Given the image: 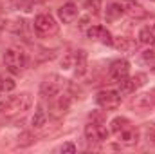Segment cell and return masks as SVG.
Segmentation results:
<instances>
[{"label": "cell", "mask_w": 155, "mask_h": 154, "mask_svg": "<svg viewBox=\"0 0 155 154\" xmlns=\"http://www.w3.org/2000/svg\"><path fill=\"white\" fill-rule=\"evenodd\" d=\"M33 105V98L29 93H20L16 96H9L4 102H0V114H15L24 113Z\"/></svg>", "instance_id": "6da1fadb"}, {"label": "cell", "mask_w": 155, "mask_h": 154, "mask_svg": "<svg viewBox=\"0 0 155 154\" xmlns=\"http://www.w3.org/2000/svg\"><path fill=\"white\" fill-rule=\"evenodd\" d=\"M33 26H35V33L40 38H51L58 33V22L54 20V16H51L47 13L38 15L33 22Z\"/></svg>", "instance_id": "7a4b0ae2"}, {"label": "cell", "mask_w": 155, "mask_h": 154, "mask_svg": "<svg viewBox=\"0 0 155 154\" xmlns=\"http://www.w3.org/2000/svg\"><path fill=\"white\" fill-rule=\"evenodd\" d=\"M4 64H5V67H7L13 75H20V73L24 71V67H25V54H24L20 49L11 47V49H7L5 54H4Z\"/></svg>", "instance_id": "3957f363"}, {"label": "cell", "mask_w": 155, "mask_h": 154, "mask_svg": "<svg viewBox=\"0 0 155 154\" xmlns=\"http://www.w3.org/2000/svg\"><path fill=\"white\" fill-rule=\"evenodd\" d=\"M63 85H65V80L61 76L49 75V76L41 82V85H40V94L43 98H54V96H58L61 93Z\"/></svg>", "instance_id": "277c9868"}, {"label": "cell", "mask_w": 155, "mask_h": 154, "mask_svg": "<svg viewBox=\"0 0 155 154\" xmlns=\"http://www.w3.org/2000/svg\"><path fill=\"white\" fill-rule=\"evenodd\" d=\"M85 138L92 143H99V142H105L108 138V131L103 123H97V121H90L87 123L85 127Z\"/></svg>", "instance_id": "5b68a950"}, {"label": "cell", "mask_w": 155, "mask_h": 154, "mask_svg": "<svg viewBox=\"0 0 155 154\" xmlns=\"http://www.w3.org/2000/svg\"><path fill=\"white\" fill-rule=\"evenodd\" d=\"M96 103H97L99 107L107 109V111L117 109L119 103H121V94H119L117 91H101V93H97V96H96Z\"/></svg>", "instance_id": "8992f818"}, {"label": "cell", "mask_w": 155, "mask_h": 154, "mask_svg": "<svg viewBox=\"0 0 155 154\" xmlns=\"http://www.w3.org/2000/svg\"><path fill=\"white\" fill-rule=\"evenodd\" d=\"M130 105L135 111H139V113H146V111H150L155 105V98H153V94H137L130 102Z\"/></svg>", "instance_id": "52a82bcc"}, {"label": "cell", "mask_w": 155, "mask_h": 154, "mask_svg": "<svg viewBox=\"0 0 155 154\" xmlns=\"http://www.w3.org/2000/svg\"><path fill=\"white\" fill-rule=\"evenodd\" d=\"M128 71H130V64L126 60H116L110 65V78L114 82H121V80L128 78Z\"/></svg>", "instance_id": "ba28073f"}, {"label": "cell", "mask_w": 155, "mask_h": 154, "mask_svg": "<svg viewBox=\"0 0 155 154\" xmlns=\"http://www.w3.org/2000/svg\"><path fill=\"white\" fill-rule=\"evenodd\" d=\"M87 37L92 38V40H99V42H103V44H107V45H112V44H114L112 35H110L103 26H94V27H90V29L87 31Z\"/></svg>", "instance_id": "9c48e42d"}, {"label": "cell", "mask_w": 155, "mask_h": 154, "mask_svg": "<svg viewBox=\"0 0 155 154\" xmlns=\"http://www.w3.org/2000/svg\"><path fill=\"white\" fill-rule=\"evenodd\" d=\"M121 5H123L124 13H128L134 18H144L146 16V9L135 0H121Z\"/></svg>", "instance_id": "30bf717a"}, {"label": "cell", "mask_w": 155, "mask_h": 154, "mask_svg": "<svg viewBox=\"0 0 155 154\" xmlns=\"http://www.w3.org/2000/svg\"><path fill=\"white\" fill-rule=\"evenodd\" d=\"M58 15H60V20L63 24H72L78 18V5L72 4V2H69V4H65V5L60 7Z\"/></svg>", "instance_id": "8fae6325"}, {"label": "cell", "mask_w": 155, "mask_h": 154, "mask_svg": "<svg viewBox=\"0 0 155 154\" xmlns=\"http://www.w3.org/2000/svg\"><path fill=\"white\" fill-rule=\"evenodd\" d=\"M117 136H119V142L124 143V145H137V142H139V131L132 125L123 129Z\"/></svg>", "instance_id": "7c38bea8"}, {"label": "cell", "mask_w": 155, "mask_h": 154, "mask_svg": "<svg viewBox=\"0 0 155 154\" xmlns=\"http://www.w3.org/2000/svg\"><path fill=\"white\" fill-rule=\"evenodd\" d=\"M72 67H76V75L78 76H81V75L87 71V54H85V51H76Z\"/></svg>", "instance_id": "4fadbf2b"}, {"label": "cell", "mask_w": 155, "mask_h": 154, "mask_svg": "<svg viewBox=\"0 0 155 154\" xmlns=\"http://www.w3.org/2000/svg\"><path fill=\"white\" fill-rule=\"evenodd\" d=\"M123 13H124V9H123L121 4H110V5L107 7V11H105V18H107L108 22H114V20H117Z\"/></svg>", "instance_id": "5bb4252c"}, {"label": "cell", "mask_w": 155, "mask_h": 154, "mask_svg": "<svg viewBox=\"0 0 155 154\" xmlns=\"http://www.w3.org/2000/svg\"><path fill=\"white\" fill-rule=\"evenodd\" d=\"M132 123H130V120L128 118H124V116H117L112 120V123H110V131L114 132V134H119L123 129H126V127H130Z\"/></svg>", "instance_id": "9a60e30c"}, {"label": "cell", "mask_w": 155, "mask_h": 154, "mask_svg": "<svg viewBox=\"0 0 155 154\" xmlns=\"http://www.w3.org/2000/svg\"><path fill=\"white\" fill-rule=\"evenodd\" d=\"M139 42L141 44H155V27L153 26H146V27L141 29Z\"/></svg>", "instance_id": "2e32d148"}, {"label": "cell", "mask_w": 155, "mask_h": 154, "mask_svg": "<svg viewBox=\"0 0 155 154\" xmlns=\"http://www.w3.org/2000/svg\"><path fill=\"white\" fill-rule=\"evenodd\" d=\"M45 121H47V114H45L43 107L41 105H36V111H35V116H33V125L36 129H40V127L45 125Z\"/></svg>", "instance_id": "e0dca14e"}, {"label": "cell", "mask_w": 155, "mask_h": 154, "mask_svg": "<svg viewBox=\"0 0 155 154\" xmlns=\"http://www.w3.org/2000/svg\"><path fill=\"white\" fill-rule=\"evenodd\" d=\"M119 83H121V87H119V94H130V93L135 91V85H134L132 78H130V80L124 78V80H121Z\"/></svg>", "instance_id": "ac0fdd59"}, {"label": "cell", "mask_w": 155, "mask_h": 154, "mask_svg": "<svg viewBox=\"0 0 155 154\" xmlns=\"http://www.w3.org/2000/svg\"><path fill=\"white\" fill-rule=\"evenodd\" d=\"M99 5H101V0H85V7L94 15L99 13Z\"/></svg>", "instance_id": "d6986e66"}, {"label": "cell", "mask_w": 155, "mask_h": 154, "mask_svg": "<svg viewBox=\"0 0 155 154\" xmlns=\"http://www.w3.org/2000/svg\"><path fill=\"white\" fill-rule=\"evenodd\" d=\"M7 27H9L11 31H15V33H20V31H24V29H25V22H24V20H15V22H13V24H9Z\"/></svg>", "instance_id": "ffe728a7"}, {"label": "cell", "mask_w": 155, "mask_h": 154, "mask_svg": "<svg viewBox=\"0 0 155 154\" xmlns=\"http://www.w3.org/2000/svg\"><path fill=\"white\" fill-rule=\"evenodd\" d=\"M2 80V91H13L15 89V82L11 78H0Z\"/></svg>", "instance_id": "44dd1931"}, {"label": "cell", "mask_w": 155, "mask_h": 154, "mask_svg": "<svg viewBox=\"0 0 155 154\" xmlns=\"http://www.w3.org/2000/svg\"><path fill=\"white\" fill-rule=\"evenodd\" d=\"M132 82H134V85H135V89H137V87H141V85L146 83V75H141V73H139V75H135V76L132 78Z\"/></svg>", "instance_id": "7402d4cb"}, {"label": "cell", "mask_w": 155, "mask_h": 154, "mask_svg": "<svg viewBox=\"0 0 155 154\" xmlns=\"http://www.w3.org/2000/svg\"><path fill=\"white\" fill-rule=\"evenodd\" d=\"M60 152L74 154V152H76V145H74V143H71V142H69V143H63V145L60 147Z\"/></svg>", "instance_id": "603a6c76"}, {"label": "cell", "mask_w": 155, "mask_h": 154, "mask_svg": "<svg viewBox=\"0 0 155 154\" xmlns=\"http://www.w3.org/2000/svg\"><path fill=\"white\" fill-rule=\"evenodd\" d=\"M90 121H97V123H103V114H99V113H94V114H90Z\"/></svg>", "instance_id": "cb8c5ba5"}, {"label": "cell", "mask_w": 155, "mask_h": 154, "mask_svg": "<svg viewBox=\"0 0 155 154\" xmlns=\"http://www.w3.org/2000/svg\"><path fill=\"white\" fill-rule=\"evenodd\" d=\"M22 140H24V142H22V145H29V143H31V134H27V132H25V134L22 136Z\"/></svg>", "instance_id": "d4e9b609"}, {"label": "cell", "mask_w": 155, "mask_h": 154, "mask_svg": "<svg viewBox=\"0 0 155 154\" xmlns=\"http://www.w3.org/2000/svg\"><path fill=\"white\" fill-rule=\"evenodd\" d=\"M148 140H150L152 143H155V131H152V132L148 134Z\"/></svg>", "instance_id": "484cf974"}, {"label": "cell", "mask_w": 155, "mask_h": 154, "mask_svg": "<svg viewBox=\"0 0 155 154\" xmlns=\"http://www.w3.org/2000/svg\"><path fill=\"white\" fill-rule=\"evenodd\" d=\"M2 29H4V22L0 20V33H2Z\"/></svg>", "instance_id": "4316f807"}, {"label": "cell", "mask_w": 155, "mask_h": 154, "mask_svg": "<svg viewBox=\"0 0 155 154\" xmlns=\"http://www.w3.org/2000/svg\"><path fill=\"white\" fill-rule=\"evenodd\" d=\"M0 93H2V80H0Z\"/></svg>", "instance_id": "83f0119b"}, {"label": "cell", "mask_w": 155, "mask_h": 154, "mask_svg": "<svg viewBox=\"0 0 155 154\" xmlns=\"http://www.w3.org/2000/svg\"><path fill=\"white\" fill-rule=\"evenodd\" d=\"M153 27H155V26H153Z\"/></svg>", "instance_id": "f1b7e54d"}]
</instances>
